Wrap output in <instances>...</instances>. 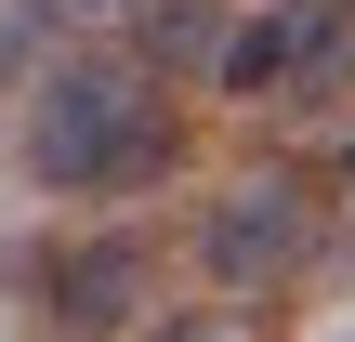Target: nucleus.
<instances>
[{
    "instance_id": "1",
    "label": "nucleus",
    "mask_w": 355,
    "mask_h": 342,
    "mask_svg": "<svg viewBox=\"0 0 355 342\" xmlns=\"http://www.w3.org/2000/svg\"><path fill=\"white\" fill-rule=\"evenodd\" d=\"M13 158H26L53 198H145V185L184 171V105H171V79H158L132 40H105V53H66V66L26 92Z\"/></svg>"
},
{
    "instance_id": "2",
    "label": "nucleus",
    "mask_w": 355,
    "mask_h": 342,
    "mask_svg": "<svg viewBox=\"0 0 355 342\" xmlns=\"http://www.w3.org/2000/svg\"><path fill=\"white\" fill-rule=\"evenodd\" d=\"M0 303L26 342H132L158 316V237L92 224V237H13L0 250Z\"/></svg>"
},
{
    "instance_id": "3",
    "label": "nucleus",
    "mask_w": 355,
    "mask_h": 342,
    "mask_svg": "<svg viewBox=\"0 0 355 342\" xmlns=\"http://www.w3.org/2000/svg\"><path fill=\"white\" fill-rule=\"evenodd\" d=\"M316 264H329V198H316V171H263V185H237V198L198 211V277L237 290V303H290Z\"/></svg>"
},
{
    "instance_id": "4",
    "label": "nucleus",
    "mask_w": 355,
    "mask_h": 342,
    "mask_svg": "<svg viewBox=\"0 0 355 342\" xmlns=\"http://www.w3.org/2000/svg\"><path fill=\"white\" fill-rule=\"evenodd\" d=\"M303 53H316V0H250L224 26V53H211V92L224 105H277L303 79Z\"/></svg>"
},
{
    "instance_id": "5",
    "label": "nucleus",
    "mask_w": 355,
    "mask_h": 342,
    "mask_svg": "<svg viewBox=\"0 0 355 342\" xmlns=\"http://www.w3.org/2000/svg\"><path fill=\"white\" fill-rule=\"evenodd\" d=\"M119 13H132V0H13V13H0V92L26 105L66 53H105V26H119Z\"/></svg>"
},
{
    "instance_id": "6",
    "label": "nucleus",
    "mask_w": 355,
    "mask_h": 342,
    "mask_svg": "<svg viewBox=\"0 0 355 342\" xmlns=\"http://www.w3.org/2000/svg\"><path fill=\"white\" fill-rule=\"evenodd\" d=\"M132 342H290V303H237V290H211V303H158Z\"/></svg>"
},
{
    "instance_id": "7",
    "label": "nucleus",
    "mask_w": 355,
    "mask_h": 342,
    "mask_svg": "<svg viewBox=\"0 0 355 342\" xmlns=\"http://www.w3.org/2000/svg\"><path fill=\"white\" fill-rule=\"evenodd\" d=\"M316 198H329V250L355 264V132L329 145V171H316Z\"/></svg>"
}]
</instances>
